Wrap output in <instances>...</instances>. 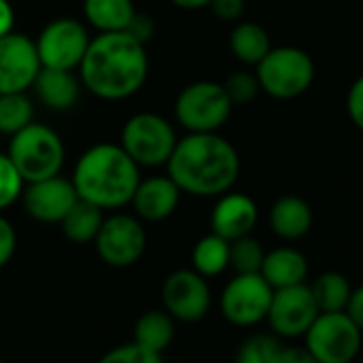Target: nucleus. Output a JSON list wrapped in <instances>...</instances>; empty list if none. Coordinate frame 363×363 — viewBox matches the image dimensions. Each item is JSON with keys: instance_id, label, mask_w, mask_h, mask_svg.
I'll use <instances>...</instances> for the list:
<instances>
[{"instance_id": "nucleus-1", "label": "nucleus", "mask_w": 363, "mask_h": 363, "mask_svg": "<svg viewBox=\"0 0 363 363\" xmlns=\"http://www.w3.org/2000/svg\"><path fill=\"white\" fill-rule=\"evenodd\" d=\"M240 169L235 145L218 133H189L177 139L167 160V175L182 193L193 197L225 195L235 186Z\"/></svg>"}, {"instance_id": "nucleus-2", "label": "nucleus", "mask_w": 363, "mask_h": 363, "mask_svg": "<svg viewBox=\"0 0 363 363\" xmlns=\"http://www.w3.org/2000/svg\"><path fill=\"white\" fill-rule=\"evenodd\" d=\"M79 82L103 101H124L137 94L145 79L150 60L145 43L126 30L92 37L79 62Z\"/></svg>"}, {"instance_id": "nucleus-3", "label": "nucleus", "mask_w": 363, "mask_h": 363, "mask_svg": "<svg viewBox=\"0 0 363 363\" xmlns=\"http://www.w3.org/2000/svg\"><path fill=\"white\" fill-rule=\"evenodd\" d=\"M139 179V164L122 145L96 143L79 156L71 182L79 199L101 210H118L130 203Z\"/></svg>"}, {"instance_id": "nucleus-4", "label": "nucleus", "mask_w": 363, "mask_h": 363, "mask_svg": "<svg viewBox=\"0 0 363 363\" xmlns=\"http://www.w3.org/2000/svg\"><path fill=\"white\" fill-rule=\"evenodd\" d=\"M257 79L261 92L278 101H293L310 90L316 67L312 56L295 45L272 48L257 65Z\"/></svg>"}, {"instance_id": "nucleus-5", "label": "nucleus", "mask_w": 363, "mask_h": 363, "mask_svg": "<svg viewBox=\"0 0 363 363\" xmlns=\"http://www.w3.org/2000/svg\"><path fill=\"white\" fill-rule=\"evenodd\" d=\"M7 156L28 184V182L45 179L62 171L65 143L54 128L30 122L28 126L11 135Z\"/></svg>"}, {"instance_id": "nucleus-6", "label": "nucleus", "mask_w": 363, "mask_h": 363, "mask_svg": "<svg viewBox=\"0 0 363 363\" xmlns=\"http://www.w3.org/2000/svg\"><path fill=\"white\" fill-rule=\"evenodd\" d=\"M303 340L318 363H352L361 350L363 331L346 312H318Z\"/></svg>"}, {"instance_id": "nucleus-7", "label": "nucleus", "mask_w": 363, "mask_h": 363, "mask_svg": "<svg viewBox=\"0 0 363 363\" xmlns=\"http://www.w3.org/2000/svg\"><path fill=\"white\" fill-rule=\"evenodd\" d=\"M233 103L223 84L195 82L177 94L175 120L189 133H218L231 118Z\"/></svg>"}, {"instance_id": "nucleus-8", "label": "nucleus", "mask_w": 363, "mask_h": 363, "mask_svg": "<svg viewBox=\"0 0 363 363\" xmlns=\"http://www.w3.org/2000/svg\"><path fill=\"white\" fill-rule=\"evenodd\" d=\"M177 135L171 122L158 113L141 111L126 120L122 128L120 145L139 167H160L167 164Z\"/></svg>"}, {"instance_id": "nucleus-9", "label": "nucleus", "mask_w": 363, "mask_h": 363, "mask_svg": "<svg viewBox=\"0 0 363 363\" xmlns=\"http://www.w3.org/2000/svg\"><path fill=\"white\" fill-rule=\"evenodd\" d=\"M274 289L261 274H235L220 295V310L235 327H255L267 318Z\"/></svg>"}, {"instance_id": "nucleus-10", "label": "nucleus", "mask_w": 363, "mask_h": 363, "mask_svg": "<svg viewBox=\"0 0 363 363\" xmlns=\"http://www.w3.org/2000/svg\"><path fill=\"white\" fill-rule=\"evenodd\" d=\"M90 39L92 37L88 35V28L79 20L58 18L50 22L35 41L41 67L62 71L77 69L88 50Z\"/></svg>"}, {"instance_id": "nucleus-11", "label": "nucleus", "mask_w": 363, "mask_h": 363, "mask_svg": "<svg viewBox=\"0 0 363 363\" xmlns=\"http://www.w3.org/2000/svg\"><path fill=\"white\" fill-rule=\"evenodd\" d=\"M96 255L111 267L135 265L145 250V229L137 216L113 214L103 220L94 238Z\"/></svg>"}, {"instance_id": "nucleus-12", "label": "nucleus", "mask_w": 363, "mask_h": 363, "mask_svg": "<svg viewBox=\"0 0 363 363\" xmlns=\"http://www.w3.org/2000/svg\"><path fill=\"white\" fill-rule=\"evenodd\" d=\"M318 316V306L310 291V284H293L284 289H276L272 295L267 323L272 331L280 337L295 340L303 337L312 320Z\"/></svg>"}, {"instance_id": "nucleus-13", "label": "nucleus", "mask_w": 363, "mask_h": 363, "mask_svg": "<svg viewBox=\"0 0 363 363\" xmlns=\"http://www.w3.org/2000/svg\"><path fill=\"white\" fill-rule=\"evenodd\" d=\"M162 303L164 310L182 323L201 320L212 303L208 280L195 269H177L169 274L162 284Z\"/></svg>"}, {"instance_id": "nucleus-14", "label": "nucleus", "mask_w": 363, "mask_h": 363, "mask_svg": "<svg viewBox=\"0 0 363 363\" xmlns=\"http://www.w3.org/2000/svg\"><path fill=\"white\" fill-rule=\"evenodd\" d=\"M41 60L37 45L28 35L9 33L0 37V94L26 92L33 88Z\"/></svg>"}, {"instance_id": "nucleus-15", "label": "nucleus", "mask_w": 363, "mask_h": 363, "mask_svg": "<svg viewBox=\"0 0 363 363\" xmlns=\"http://www.w3.org/2000/svg\"><path fill=\"white\" fill-rule=\"evenodd\" d=\"M77 199L79 197L73 182L62 177L60 173L45 179L28 182V186H24L22 193V201L28 216L45 225H60V220L67 216V212Z\"/></svg>"}, {"instance_id": "nucleus-16", "label": "nucleus", "mask_w": 363, "mask_h": 363, "mask_svg": "<svg viewBox=\"0 0 363 363\" xmlns=\"http://www.w3.org/2000/svg\"><path fill=\"white\" fill-rule=\"evenodd\" d=\"M212 233L233 242L238 238L250 235L259 223V208L255 199L244 193H231L218 197V203L212 210Z\"/></svg>"}, {"instance_id": "nucleus-17", "label": "nucleus", "mask_w": 363, "mask_h": 363, "mask_svg": "<svg viewBox=\"0 0 363 363\" xmlns=\"http://www.w3.org/2000/svg\"><path fill=\"white\" fill-rule=\"evenodd\" d=\"M179 195L182 191L175 186V182L169 175H154L147 179H139L130 206L139 220L160 223L175 212Z\"/></svg>"}, {"instance_id": "nucleus-18", "label": "nucleus", "mask_w": 363, "mask_h": 363, "mask_svg": "<svg viewBox=\"0 0 363 363\" xmlns=\"http://www.w3.org/2000/svg\"><path fill=\"white\" fill-rule=\"evenodd\" d=\"M314 214L306 199L297 195H282L269 210V227L284 242H297L312 229Z\"/></svg>"}, {"instance_id": "nucleus-19", "label": "nucleus", "mask_w": 363, "mask_h": 363, "mask_svg": "<svg viewBox=\"0 0 363 363\" xmlns=\"http://www.w3.org/2000/svg\"><path fill=\"white\" fill-rule=\"evenodd\" d=\"M33 88L37 92V99L54 111H67L71 109L82 92V82L79 77L73 75V71H62V69H48L41 67L37 73Z\"/></svg>"}, {"instance_id": "nucleus-20", "label": "nucleus", "mask_w": 363, "mask_h": 363, "mask_svg": "<svg viewBox=\"0 0 363 363\" xmlns=\"http://www.w3.org/2000/svg\"><path fill=\"white\" fill-rule=\"evenodd\" d=\"M308 259L301 250L293 246H280L269 252H265L263 265H261V276L267 280V284L276 289L301 284L308 278Z\"/></svg>"}, {"instance_id": "nucleus-21", "label": "nucleus", "mask_w": 363, "mask_h": 363, "mask_svg": "<svg viewBox=\"0 0 363 363\" xmlns=\"http://www.w3.org/2000/svg\"><path fill=\"white\" fill-rule=\"evenodd\" d=\"M229 48L231 54L248 67H257L265 54L272 50L269 33L257 24V22H235L231 35H229Z\"/></svg>"}, {"instance_id": "nucleus-22", "label": "nucleus", "mask_w": 363, "mask_h": 363, "mask_svg": "<svg viewBox=\"0 0 363 363\" xmlns=\"http://www.w3.org/2000/svg\"><path fill=\"white\" fill-rule=\"evenodd\" d=\"M135 13L133 0H84V18L99 33L126 30Z\"/></svg>"}, {"instance_id": "nucleus-23", "label": "nucleus", "mask_w": 363, "mask_h": 363, "mask_svg": "<svg viewBox=\"0 0 363 363\" xmlns=\"http://www.w3.org/2000/svg\"><path fill=\"white\" fill-rule=\"evenodd\" d=\"M105 210H101L99 206L77 199L73 203V208L67 212V216L60 220L62 233L67 240H71L73 244H88L94 242L103 220H105Z\"/></svg>"}, {"instance_id": "nucleus-24", "label": "nucleus", "mask_w": 363, "mask_h": 363, "mask_svg": "<svg viewBox=\"0 0 363 363\" xmlns=\"http://www.w3.org/2000/svg\"><path fill=\"white\" fill-rule=\"evenodd\" d=\"M310 291L314 295L318 312H344L352 293V284L344 274L329 269L314 278Z\"/></svg>"}, {"instance_id": "nucleus-25", "label": "nucleus", "mask_w": 363, "mask_h": 363, "mask_svg": "<svg viewBox=\"0 0 363 363\" xmlns=\"http://www.w3.org/2000/svg\"><path fill=\"white\" fill-rule=\"evenodd\" d=\"M173 333H175L173 316L167 310H150L137 318L135 331H133V335H135L133 342H137L150 350L162 352L171 344Z\"/></svg>"}, {"instance_id": "nucleus-26", "label": "nucleus", "mask_w": 363, "mask_h": 363, "mask_svg": "<svg viewBox=\"0 0 363 363\" xmlns=\"http://www.w3.org/2000/svg\"><path fill=\"white\" fill-rule=\"evenodd\" d=\"M229 267V242L216 233L203 235L193 248V269L203 278L220 276Z\"/></svg>"}, {"instance_id": "nucleus-27", "label": "nucleus", "mask_w": 363, "mask_h": 363, "mask_svg": "<svg viewBox=\"0 0 363 363\" xmlns=\"http://www.w3.org/2000/svg\"><path fill=\"white\" fill-rule=\"evenodd\" d=\"M35 118V105L26 92L0 94V135H16Z\"/></svg>"}, {"instance_id": "nucleus-28", "label": "nucleus", "mask_w": 363, "mask_h": 363, "mask_svg": "<svg viewBox=\"0 0 363 363\" xmlns=\"http://www.w3.org/2000/svg\"><path fill=\"white\" fill-rule=\"evenodd\" d=\"M263 259L265 250L252 235L229 242V267H233L235 274H259Z\"/></svg>"}, {"instance_id": "nucleus-29", "label": "nucleus", "mask_w": 363, "mask_h": 363, "mask_svg": "<svg viewBox=\"0 0 363 363\" xmlns=\"http://www.w3.org/2000/svg\"><path fill=\"white\" fill-rule=\"evenodd\" d=\"M282 344L267 333L250 335L242 342L235 363H280Z\"/></svg>"}, {"instance_id": "nucleus-30", "label": "nucleus", "mask_w": 363, "mask_h": 363, "mask_svg": "<svg viewBox=\"0 0 363 363\" xmlns=\"http://www.w3.org/2000/svg\"><path fill=\"white\" fill-rule=\"evenodd\" d=\"M24 177L7 154H0V212L11 208L24 193Z\"/></svg>"}, {"instance_id": "nucleus-31", "label": "nucleus", "mask_w": 363, "mask_h": 363, "mask_svg": "<svg viewBox=\"0 0 363 363\" xmlns=\"http://www.w3.org/2000/svg\"><path fill=\"white\" fill-rule=\"evenodd\" d=\"M229 101L235 105H248L257 99V94L261 92L257 73L252 71H235L227 77V82L223 84Z\"/></svg>"}, {"instance_id": "nucleus-32", "label": "nucleus", "mask_w": 363, "mask_h": 363, "mask_svg": "<svg viewBox=\"0 0 363 363\" xmlns=\"http://www.w3.org/2000/svg\"><path fill=\"white\" fill-rule=\"evenodd\" d=\"M99 363H162V357L156 350H150L137 342H130V344L111 348L109 352L101 357Z\"/></svg>"}, {"instance_id": "nucleus-33", "label": "nucleus", "mask_w": 363, "mask_h": 363, "mask_svg": "<svg viewBox=\"0 0 363 363\" xmlns=\"http://www.w3.org/2000/svg\"><path fill=\"white\" fill-rule=\"evenodd\" d=\"M346 113L350 122L363 133V73L350 84L346 92Z\"/></svg>"}, {"instance_id": "nucleus-34", "label": "nucleus", "mask_w": 363, "mask_h": 363, "mask_svg": "<svg viewBox=\"0 0 363 363\" xmlns=\"http://www.w3.org/2000/svg\"><path fill=\"white\" fill-rule=\"evenodd\" d=\"M16 246H18V235L13 225L5 216H0V267H5L13 259Z\"/></svg>"}, {"instance_id": "nucleus-35", "label": "nucleus", "mask_w": 363, "mask_h": 363, "mask_svg": "<svg viewBox=\"0 0 363 363\" xmlns=\"http://www.w3.org/2000/svg\"><path fill=\"white\" fill-rule=\"evenodd\" d=\"M210 9L223 22H240L246 11V0H212Z\"/></svg>"}, {"instance_id": "nucleus-36", "label": "nucleus", "mask_w": 363, "mask_h": 363, "mask_svg": "<svg viewBox=\"0 0 363 363\" xmlns=\"http://www.w3.org/2000/svg\"><path fill=\"white\" fill-rule=\"evenodd\" d=\"M126 33L133 35L137 41L145 43V41L152 37V33H154V22H152V18L145 16V13H135V18H133V22L128 24Z\"/></svg>"}, {"instance_id": "nucleus-37", "label": "nucleus", "mask_w": 363, "mask_h": 363, "mask_svg": "<svg viewBox=\"0 0 363 363\" xmlns=\"http://www.w3.org/2000/svg\"><path fill=\"white\" fill-rule=\"evenodd\" d=\"M344 312H346V314L352 318V323L363 331V284H359L357 289H352L350 299H348Z\"/></svg>"}, {"instance_id": "nucleus-38", "label": "nucleus", "mask_w": 363, "mask_h": 363, "mask_svg": "<svg viewBox=\"0 0 363 363\" xmlns=\"http://www.w3.org/2000/svg\"><path fill=\"white\" fill-rule=\"evenodd\" d=\"M280 363H318L306 346H282Z\"/></svg>"}, {"instance_id": "nucleus-39", "label": "nucleus", "mask_w": 363, "mask_h": 363, "mask_svg": "<svg viewBox=\"0 0 363 363\" xmlns=\"http://www.w3.org/2000/svg\"><path fill=\"white\" fill-rule=\"evenodd\" d=\"M13 24H16V11L11 3L9 0H0V37L13 33Z\"/></svg>"}, {"instance_id": "nucleus-40", "label": "nucleus", "mask_w": 363, "mask_h": 363, "mask_svg": "<svg viewBox=\"0 0 363 363\" xmlns=\"http://www.w3.org/2000/svg\"><path fill=\"white\" fill-rule=\"evenodd\" d=\"M169 3L179 9H186V11H199V9L210 7L212 0H169Z\"/></svg>"}, {"instance_id": "nucleus-41", "label": "nucleus", "mask_w": 363, "mask_h": 363, "mask_svg": "<svg viewBox=\"0 0 363 363\" xmlns=\"http://www.w3.org/2000/svg\"><path fill=\"white\" fill-rule=\"evenodd\" d=\"M0 363H7V361H0Z\"/></svg>"}]
</instances>
